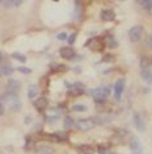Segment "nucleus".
I'll return each instance as SVG.
<instances>
[{"instance_id":"nucleus-35","label":"nucleus","mask_w":152,"mask_h":154,"mask_svg":"<svg viewBox=\"0 0 152 154\" xmlns=\"http://www.w3.org/2000/svg\"><path fill=\"white\" fill-rule=\"evenodd\" d=\"M3 112H4V106H3V103L0 101V116L3 115Z\"/></svg>"},{"instance_id":"nucleus-3","label":"nucleus","mask_w":152,"mask_h":154,"mask_svg":"<svg viewBox=\"0 0 152 154\" xmlns=\"http://www.w3.org/2000/svg\"><path fill=\"white\" fill-rule=\"evenodd\" d=\"M97 125V121L95 120V119H80V120H77L75 122V127L79 128L80 131H84V132H88V131H92L93 128Z\"/></svg>"},{"instance_id":"nucleus-1","label":"nucleus","mask_w":152,"mask_h":154,"mask_svg":"<svg viewBox=\"0 0 152 154\" xmlns=\"http://www.w3.org/2000/svg\"><path fill=\"white\" fill-rule=\"evenodd\" d=\"M109 94H110V88L108 86H100V87H96V88L91 90V95L93 96L96 103H104V101L108 99Z\"/></svg>"},{"instance_id":"nucleus-4","label":"nucleus","mask_w":152,"mask_h":154,"mask_svg":"<svg viewBox=\"0 0 152 154\" xmlns=\"http://www.w3.org/2000/svg\"><path fill=\"white\" fill-rule=\"evenodd\" d=\"M125 86H126L125 78L117 79V82L114 83V97H115L118 101L122 99V94H123V91H125Z\"/></svg>"},{"instance_id":"nucleus-25","label":"nucleus","mask_w":152,"mask_h":154,"mask_svg":"<svg viewBox=\"0 0 152 154\" xmlns=\"http://www.w3.org/2000/svg\"><path fill=\"white\" fill-rule=\"evenodd\" d=\"M72 111H75V112H84V111H87V107L83 106V104H74V106H72Z\"/></svg>"},{"instance_id":"nucleus-22","label":"nucleus","mask_w":152,"mask_h":154,"mask_svg":"<svg viewBox=\"0 0 152 154\" xmlns=\"http://www.w3.org/2000/svg\"><path fill=\"white\" fill-rule=\"evenodd\" d=\"M139 4L143 7L146 11H152V0H143V2H140Z\"/></svg>"},{"instance_id":"nucleus-16","label":"nucleus","mask_w":152,"mask_h":154,"mask_svg":"<svg viewBox=\"0 0 152 154\" xmlns=\"http://www.w3.org/2000/svg\"><path fill=\"white\" fill-rule=\"evenodd\" d=\"M37 154H54V148L47 145H42L37 149Z\"/></svg>"},{"instance_id":"nucleus-11","label":"nucleus","mask_w":152,"mask_h":154,"mask_svg":"<svg viewBox=\"0 0 152 154\" xmlns=\"http://www.w3.org/2000/svg\"><path fill=\"white\" fill-rule=\"evenodd\" d=\"M100 19L102 21H114L115 20V13H114L113 9H102L101 13H100Z\"/></svg>"},{"instance_id":"nucleus-29","label":"nucleus","mask_w":152,"mask_h":154,"mask_svg":"<svg viewBox=\"0 0 152 154\" xmlns=\"http://www.w3.org/2000/svg\"><path fill=\"white\" fill-rule=\"evenodd\" d=\"M146 48L152 49V34H148L147 38H146Z\"/></svg>"},{"instance_id":"nucleus-20","label":"nucleus","mask_w":152,"mask_h":154,"mask_svg":"<svg viewBox=\"0 0 152 154\" xmlns=\"http://www.w3.org/2000/svg\"><path fill=\"white\" fill-rule=\"evenodd\" d=\"M13 71H15V69L11 67V66H1V67H0L1 75H11V74H13Z\"/></svg>"},{"instance_id":"nucleus-34","label":"nucleus","mask_w":152,"mask_h":154,"mask_svg":"<svg viewBox=\"0 0 152 154\" xmlns=\"http://www.w3.org/2000/svg\"><path fill=\"white\" fill-rule=\"evenodd\" d=\"M108 44H109V46H110V48H115L117 45H118L117 42H114V38H113V37H110V38H109V42H108Z\"/></svg>"},{"instance_id":"nucleus-37","label":"nucleus","mask_w":152,"mask_h":154,"mask_svg":"<svg viewBox=\"0 0 152 154\" xmlns=\"http://www.w3.org/2000/svg\"><path fill=\"white\" fill-rule=\"evenodd\" d=\"M0 76H1V72H0Z\"/></svg>"},{"instance_id":"nucleus-15","label":"nucleus","mask_w":152,"mask_h":154,"mask_svg":"<svg viewBox=\"0 0 152 154\" xmlns=\"http://www.w3.org/2000/svg\"><path fill=\"white\" fill-rule=\"evenodd\" d=\"M77 150L81 154H95V149H93L91 145H79Z\"/></svg>"},{"instance_id":"nucleus-8","label":"nucleus","mask_w":152,"mask_h":154,"mask_svg":"<svg viewBox=\"0 0 152 154\" xmlns=\"http://www.w3.org/2000/svg\"><path fill=\"white\" fill-rule=\"evenodd\" d=\"M130 150H131V154H143V146H142V142L136 137H134L133 140H131Z\"/></svg>"},{"instance_id":"nucleus-13","label":"nucleus","mask_w":152,"mask_h":154,"mask_svg":"<svg viewBox=\"0 0 152 154\" xmlns=\"http://www.w3.org/2000/svg\"><path fill=\"white\" fill-rule=\"evenodd\" d=\"M22 4V2H19V0H3V2H0V5L1 7H4L5 9H11L13 8V7H19V5H21Z\"/></svg>"},{"instance_id":"nucleus-31","label":"nucleus","mask_w":152,"mask_h":154,"mask_svg":"<svg viewBox=\"0 0 152 154\" xmlns=\"http://www.w3.org/2000/svg\"><path fill=\"white\" fill-rule=\"evenodd\" d=\"M58 40H60V41H66V40H68V36H67V33L66 32H62V33H58Z\"/></svg>"},{"instance_id":"nucleus-9","label":"nucleus","mask_w":152,"mask_h":154,"mask_svg":"<svg viewBox=\"0 0 152 154\" xmlns=\"http://www.w3.org/2000/svg\"><path fill=\"white\" fill-rule=\"evenodd\" d=\"M59 54H60V57L63 58V59H67V61H70V59H74L75 58L76 51L72 48H70V46H66V48H60Z\"/></svg>"},{"instance_id":"nucleus-32","label":"nucleus","mask_w":152,"mask_h":154,"mask_svg":"<svg viewBox=\"0 0 152 154\" xmlns=\"http://www.w3.org/2000/svg\"><path fill=\"white\" fill-rule=\"evenodd\" d=\"M76 37H77V34H76V33H72L71 34V36H68V44H70V45H72V44H75V41H76Z\"/></svg>"},{"instance_id":"nucleus-19","label":"nucleus","mask_w":152,"mask_h":154,"mask_svg":"<svg viewBox=\"0 0 152 154\" xmlns=\"http://www.w3.org/2000/svg\"><path fill=\"white\" fill-rule=\"evenodd\" d=\"M150 67H152L150 58L142 57V58H140V70H142V69H150Z\"/></svg>"},{"instance_id":"nucleus-23","label":"nucleus","mask_w":152,"mask_h":154,"mask_svg":"<svg viewBox=\"0 0 152 154\" xmlns=\"http://www.w3.org/2000/svg\"><path fill=\"white\" fill-rule=\"evenodd\" d=\"M75 120L72 117H70V116H66V119H64V125H66V128H72V127H75Z\"/></svg>"},{"instance_id":"nucleus-7","label":"nucleus","mask_w":152,"mask_h":154,"mask_svg":"<svg viewBox=\"0 0 152 154\" xmlns=\"http://www.w3.org/2000/svg\"><path fill=\"white\" fill-rule=\"evenodd\" d=\"M84 46L91 49L92 51H101L104 49V44L102 41L97 40V38H91V40H88V42H85Z\"/></svg>"},{"instance_id":"nucleus-33","label":"nucleus","mask_w":152,"mask_h":154,"mask_svg":"<svg viewBox=\"0 0 152 154\" xmlns=\"http://www.w3.org/2000/svg\"><path fill=\"white\" fill-rule=\"evenodd\" d=\"M64 71H67V67H66V66H62V65L57 66V72H64Z\"/></svg>"},{"instance_id":"nucleus-10","label":"nucleus","mask_w":152,"mask_h":154,"mask_svg":"<svg viewBox=\"0 0 152 154\" xmlns=\"http://www.w3.org/2000/svg\"><path fill=\"white\" fill-rule=\"evenodd\" d=\"M47 104H49V100H47V97H38V99L34 100V108L38 111V112H43L45 109H46V107H47Z\"/></svg>"},{"instance_id":"nucleus-5","label":"nucleus","mask_w":152,"mask_h":154,"mask_svg":"<svg viewBox=\"0 0 152 154\" xmlns=\"http://www.w3.org/2000/svg\"><path fill=\"white\" fill-rule=\"evenodd\" d=\"M142 34H143V28L140 25H134L129 30V37L133 42H138V41L142 38Z\"/></svg>"},{"instance_id":"nucleus-17","label":"nucleus","mask_w":152,"mask_h":154,"mask_svg":"<svg viewBox=\"0 0 152 154\" xmlns=\"http://www.w3.org/2000/svg\"><path fill=\"white\" fill-rule=\"evenodd\" d=\"M38 94V87L34 86V85H30L29 88H28V97H29L30 100H34V97L37 96Z\"/></svg>"},{"instance_id":"nucleus-26","label":"nucleus","mask_w":152,"mask_h":154,"mask_svg":"<svg viewBox=\"0 0 152 154\" xmlns=\"http://www.w3.org/2000/svg\"><path fill=\"white\" fill-rule=\"evenodd\" d=\"M97 153L98 154H114L109 148H105V146H100L97 149Z\"/></svg>"},{"instance_id":"nucleus-2","label":"nucleus","mask_w":152,"mask_h":154,"mask_svg":"<svg viewBox=\"0 0 152 154\" xmlns=\"http://www.w3.org/2000/svg\"><path fill=\"white\" fill-rule=\"evenodd\" d=\"M4 100L7 101V104H8L11 111H13V112L20 111V108H21V100L17 96V94H7L4 96Z\"/></svg>"},{"instance_id":"nucleus-12","label":"nucleus","mask_w":152,"mask_h":154,"mask_svg":"<svg viewBox=\"0 0 152 154\" xmlns=\"http://www.w3.org/2000/svg\"><path fill=\"white\" fill-rule=\"evenodd\" d=\"M20 87H21V85L17 79H9L8 85H7V94H16L20 90Z\"/></svg>"},{"instance_id":"nucleus-24","label":"nucleus","mask_w":152,"mask_h":154,"mask_svg":"<svg viewBox=\"0 0 152 154\" xmlns=\"http://www.w3.org/2000/svg\"><path fill=\"white\" fill-rule=\"evenodd\" d=\"M12 58L17 59L19 62H22V63H25V62H26V57H25V55H22V54H20V53H13Z\"/></svg>"},{"instance_id":"nucleus-6","label":"nucleus","mask_w":152,"mask_h":154,"mask_svg":"<svg viewBox=\"0 0 152 154\" xmlns=\"http://www.w3.org/2000/svg\"><path fill=\"white\" fill-rule=\"evenodd\" d=\"M133 122L135 125V128L138 129L139 132H144L146 131V121H144L143 116L139 113V112H135L133 116Z\"/></svg>"},{"instance_id":"nucleus-28","label":"nucleus","mask_w":152,"mask_h":154,"mask_svg":"<svg viewBox=\"0 0 152 154\" xmlns=\"http://www.w3.org/2000/svg\"><path fill=\"white\" fill-rule=\"evenodd\" d=\"M96 121L100 122V124H101V125H106V124H108V122L112 121V119L108 117V116H105V117H102V119H97V120H96Z\"/></svg>"},{"instance_id":"nucleus-18","label":"nucleus","mask_w":152,"mask_h":154,"mask_svg":"<svg viewBox=\"0 0 152 154\" xmlns=\"http://www.w3.org/2000/svg\"><path fill=\"white\" fill-rule=\"evenodd\" d=\"M72 88L75 90V95H83V94H84L85 87H84V85H81L80 82H76L75 85L72 86Z\"/></svg>"},{"instance_id":"nucleus-30","label":"nucleus","mask_w":152,"mask_h":154,"mask_svg":"<svg viewBox=\"0 0 152 154\" xmlns=\"http://www.w3.org/2000/svg\"><path fill=\"white\" fill-rule=\"evenodd\" d=\"M113 59H114L113 55L108 54V55H105V57H102V59L100 61V63H106V62H110V61H113Z\"/></svg>"},{"instance_id":"nucleus-27","label":"nucleus","mask_w":152,"mask_h":154,"mask_svg":"<svg viewBox=\"0 0 152 154\" xmlns=\"http://www.w3.org/2000/svg\"><path fill=\"white\" fill-rule=\"evenodd\" d=\"M17 71H20L21 74H30V72H32V69L25 67V66H20V67H17Z\"/></svg>"},{"instance_id":"nucleus-21","label":"nucleus","mask_w":152,"mask_h":154,"mask_svg":"<svg viewBox=\"0 0 152 154\" xmlns=\"http://www.w3.org/2000/svg\"><path fill=\"white\" fill-rule=\"evenodd\" d=\"M53 136H55V140H68V134L67 133H64V132H62V131H59V132H55Z\"/></svg>"},{"instance_id":"nucleus-14","label":"nucleus","mask_w":152,"mask_h":154,"mask_svg":"<svg viewBox=\"0 0 152 154\" xmlns=\"http://www.w3.org/2000/svg\"><path fill=\"white\" fill-rule=\"evenodd\" d=\"M140 72H142V78L146 80L147 83L152 85V67H150V69H142Z\"/></svg>"},{"instance_id":"nucleus-36","label":"nucleus","mask_w":152,"mask_h":154,"mask_svg":"<svg viewBox=\"0 0 152 154\" xmlns=\"http://www.w3.org/2000/svg\"><path fill=\"white\" fill-rule=\"evenodd\" d=\"M1 59H3V53L0 51V62H1Z\"/></svg>"}]
</instances>
